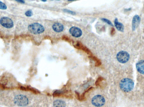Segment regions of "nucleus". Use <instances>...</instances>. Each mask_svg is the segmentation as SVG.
Segmentation results:
<instances>
[{
	"mask_svg": "<svg viewBox=\"0 0 144 107\" xmlns=\"http://www.w3.org/2000/svg\"><path fill=\"white\" fill-rule=\"evenodd\" d=\"M12 102L14 105L18 107H25L28 105L29 100L22 94H16L13 97Z\"/></svg>",
	"mask_w": 144,
	"mask_h": 107,
	"instance_id": "nucleus-1",
	"label": "nucleus"
},
{
	"mask_svg": "<svg viewBox=\"0 0 144 107\" xmlns=\"http://www.w3.org/2000/svg\"><path fill=\"white\" fill-rule=\"evenodd\" d=\"M120 87L123 91L129 92L132 91L134 87V82L129 78H124L120 82Z\"/></svg>",
	"mask_w": 144,
	"mask_h": 107,
	"instance_id": "nucleus-2",
	"label": "nucleus"
},
{
	"mask_svg": "<svg viewBox=\"0 0 144 107\" xmlns=\"http://www.w3.org/2000/svg\"><path fill=\"white\" fill-rule=\"evenodd\" d=\"M28 29L30 32L34 34H41L44 31V27L38 23L30 24L28 26Z\"/></svg>",
	"mask_w": 144,
	"mask_h": 107,
	"instance_id": "nucleus-3",
	"label": "nucleus"
},
{
	"mask_svg": "<svg viewBox=\"0 0 144 107\" xmlns=\"http://www.w3.org/2000/svg\"><path fill=\"white\" fill-rule=\"evenodd\" d=\"M117 61L121 63H125L130 58V55L127 52L121 51L117 53L116 56Z\"/></svg>",
	"mask_w": 144,
	"mask_h": 107,
	"instance_id": "nucleus-4",
	"label": "nucleus"
},
{
	"mask_svg": "<svg viewBox=\"0 0 144 107\" xmlns=\"http://www.w3.org/2000/svg\"><path fill=\"white\" fill-rule=\"evenodd\" d=\"M105 98L101 95H97L94 97L91 100L92 104L96 107H100L105 104Z\"/></svg>",
	"mask_w": 144,
	"mask_h": 107,
	"instance_id": "nucleus-5",
	"label": "nucleus"
},
{
	"mask_svg": "<svg viewBox=\"0 0 144 107\" xmlns=\"http://www.w3.org/2000/svg\"><path fill=\"white\" fill-rule=\"evenodd\" d=\"M0 24L2 27L7 29H11L14 26L12 20L7 17H2L0 19Z\"/></svg>",
	"mask_w": 144,
	"mask_h": 107,
	"instance_id": "nucleus-6",
	"label": "nucleus"
},
{
	"mask_svg": "<svg viewBox=\"0 0 144 107\" xmlns=\"http://www.w3.org/2000/svg\"><path fill=\"white\" fill-rule=\"evenodd\" d=\"M69 32L71 35L74 37H80L82 34L81 30L80 28L76 27H72L70 29Z\"/></svg>",
	"mask_w": 144,
	"mask_h": 107,
	"instance_id": "nucleus-7",
	"label": "nucleus"
},
{
	"mask_svg": "<svg viewBox=\"0 0 144 107\" xmlns=\"http://www.w3.org/2000/svg\"><path fill=\"white\" fill-rule=\"evenodd\" d=\"M140 22V18L139 16L136 15L133 17L132 22V29L133 31L136 29L138 27Z\"/></svg>",
	"mask_w": 144,
	"mask_h": 107,
	"instance_id": "nucleus-8",
	"label": "nucleus"
},
{
	"mask_svg": "<svg viewBox=\"0 0 144 107\" xmlns=\"http://www.w3.org/2000/svg\"><path fill=\"white\" fill-rule=\"evenodd\" d=\"M73 44L75 48H76L78 49L82 50L83 51H84L85 52H86L87 54L91 55V51H90V50L80 42H76L75 43H74Z\"/></svg>",
	"mask_w": 144,
	"mask_h": 107,
	"instance_id": "nucleus-9",
	"label": "nucleus"
},
{
	"mask_svg": "<svg viewBox=\"0 0 144 107\" xmlns=\"http://www.w3.org/2000/svg\"><path fill=\"white\" fill-rule=\"evenodd\" d=\"M136 68L139 72L144 75V60H140L136 63Z\"/></svg>",
	"mask_w": 144,
	"mask_h": 107,
	"instance_id": "nucleus-10",
	"label": "nucleus"
},
{
	"mask_svg": "<svg viewBox=\"0 0 144 107\" xmlns=\"http://www.w3.org/2000/svg\"><path fill=\"white\" fill-rule=\"evenodd\" d=\"M52 28L54 31H56V32L59 33L63 31L64 28L62 24L59 23H56L54 24L52 26Z\"/></svg>",
	"mask_w": 144,
	"mask_h": 107,
	"instance_id": "nucleus-11",
	"label": "nucleus"
},
{
	"mask_svg": "<svg viewBox=\"0 0 144 107\" xmlns=\"http://www.w3.org/2000/svg\"><path fill=\"white\" fill-rule=\"evenodd\" d=\"M114 24L115 27H116V29H117L119 31L121 32H123L124 29V26L122 23H120L118 21V20L117 18L115 19L114 21Z\"/></svg>",
	"mask_w": 144,
	"mask_h": 107,
	"instance_id": "nucleus-12",
	"label": "nucleus"
},
{
	"mask_svg": "<svg viewBox=\"0 0 144 107\" xmlns=\"http://www.w3.org/2000/svg\"><path fill=\"white\" fill-rule=\"evenodd\" d=\"M53 105L54 107H65L66 103L61 100H56L54 101Z\"/></svg>",
	"mask_w": 144,
	"mask_h": 107,
	"instance_id": "nucleus-13",
	"label": "nucleus"
},
{
	"mask_svg": "<svg viewBox=\"0 0 144 107\" xmlns=\"http://www.w3.org/2000/svg\"><path fill=\"white\" fill-rule=\"evenodd\" d=\"M90 57L93 60H94V62H95L96 66L98 67V66H99L101 65V62H100L99 59H97V58L96 57H94V56H90Z\"/></svg>",
	"mask_w": 144,
	"mask_h": 107,
	"instance_id": "nucleus-14",
	"label": "nucleus"
},
{
	"mask_svg": "<svg viewBox=\"0 0 144 107\" xmlns=\"http://www.w3.org/2000/svg\"><path fill=\"white\" fill-rule=\"evenodd\" d=\"M64 94V92H62L60 90H56L53 93V96L56 97H61L63 96Z\"/></svg>",
	"mask_w": 144,
	"mask_h": 107,
	"instance_id": "nucleus-15",
	"label": "nucleus"
},
{
	"mask_svg": "<svg viewBox=\"0 0 144 107\" xmlns=\"http://www.w3.org/2000/svg\"><path fill=\"white\" fill-rule=\"evenodd\" d=\"M7 9V6L4 3L0 1V9L6 10Z\"/></svg>",
	"mask_w": 144,
	"mask_h": 107,
	"instance_id": "nucleus-16",
	"label": "nucleus"
},
{
	"mask_svg": "<svg viewBox=\"0 0 144 107\" xmlns=\"http://www.w3.org/2000/svg\"><path fill=\"white\" fill-rule=\"evenodd\" d=\"M25 15L27 17H31V16H33V11L31 10H29L25 12Z\"/></svg>",
	"mask_w": 144,
	"mask_h": 107,
	"instance_id": "nucleus-17",
	"label": "nucleus"
},
{
	"mask_svg": "<svg viewBox=\"0 0 144 107\" xmlns=\"http://www.w3.org/2000/svg\"><path fill=\"white\" fill-rule=\"evenodd\" d=\"M102 20L103 21L105 22V23H108V24L109 25H110L111 26H113V24L112 23V22H111L110 20H109L108 19H102Z\"/></svg>",
	"mask_w": 144,
	"mask_h": 107,
	"instance_id": "nucleus-18",
	"label": "nucleus"
},
{
	"mask_svg": "<svg viewBox=\"0 0 144 107\" xmlns=\"http://www.w3.org/2000/svg\"><path fill=\"white\" fill-rule=\"evenodd\" d=\"M63 11L65 12L69 13L70 14H72V15H74V14H75V13L74 12L72 11H71V10H69L64 9Z\"/></svg>",
	"mask_w": 144,
	"mask_h": 107,
	"instance_id": "nucleus-19",
	"label": "nucleus"
},
{
	"mask_svg": "<svg viewBox=\"0 0 144 107\" xmlns=\"http://www.w3.org/2000/svg\"><path fill=\"white\" fill-rule=\"evenodd\" d=\"M17 1L19 3H25V2L24 0H15Z\"/></svg>",
	"mask_w": 144,
	"mask_h": 107,
	"instance_id": "nucleus-20",
	"label": "nucleus"
},
{
	"mask_svg": "<svg viewBox=\"0 0 144 107\" xmlns=\"http://www.w3.org/2000/svg\"><path fill=\"white\" fill-rule=\"evenodd\" d=\"M41 0V1H42L43 2H45L46 1V0Z\"/></svg>",
	"mask_w": 144,
	"mask_h": 107,
	"instance_id": "nucleus-21",
	"label": "nucleus"
},
{
	"mask_svg": "<svg viewBox=\"0 0 144 107\" xmlns=\"http://www.w3.org/2000/svg\"><path fill=\"white\" fill-rule=\"evenodd\" d=\"M69 1H73V0H68Z\"/></svg>",
	"mask_w": 144,
	"mask_h": 107,
	"instance_id": "nucleus-22",
	"label": "nucleus"
},
{
	"mask_svg": "<svg viewBox=\"0 0 144 107\" xmlns=\"http://www.w3.org/2000/svg\"></svg>",
	"mask_w": 144,
	"mask_h": 107,
	"instance_id": "nucleus-23",
	"label": "nucleus"
}]
</instances>
